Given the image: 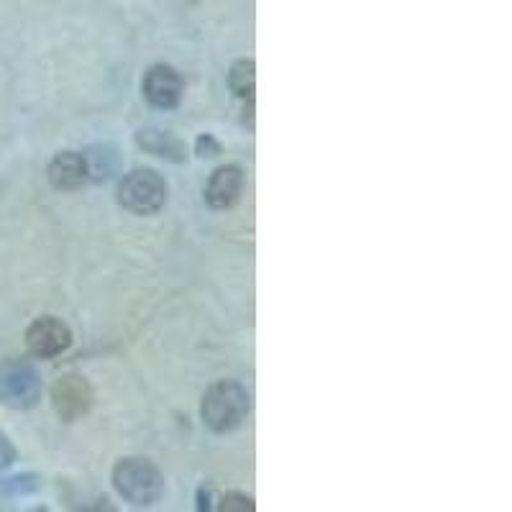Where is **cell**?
<instances>
[{"instance_id": "cell-11", "label": "cell", "mask_w": 512, "mask_h": 512, "mask_svg": "<svg viewBox=\"0 0 512 512\" xmlns=\"http://www.w3.org/2000/svg\"><path fill=\"white\" fill-rule=\"evenodd\" d=\"M82 157H85V164H88V180L93 182L111 180L118 172V167H121V157H118L116 146L111 144L90 146Z\"/></svg>"}, {"instance_id": "cell-9", "label": "cell", "mask_w": 512, "mask_h": 512, "mask_svg": "<svg viewBox=\"0 0 512 512\" xmlns=\"http://www.w3.org/2000/svg\"><path fill=\"white\" fill-rule=\"evenodd\" d=\"M47 177L54 190H80L88 182V164L80 152H59L49 162Z\"/></svg>"}, {"instance_id": "cell-3", "label": "cell", "mask_w": 512, "mask_h": 512, "mask_svg": "<svg viewBox=\"0 0 512 512\" xmlns=\"http://www.w3.org/2000/svg\"><path fill=\"white\" fill-rule=\"evenodd\" d=\"M169 187L157 169H134L118 185V203L134 216H154L167 205Z\"/></svg>"}, {"instance_id": "cell-2", "label": "cell", "mask_w": 512, "mask_h": 512, "mask_svg": "<svg viewBox=\"0 0 512 512\" xmlns=\"http://www.w3.org/2000/svg\"><path fill=\"white\" fill-rule=\"evenodd\" d=\"M113 487L134 507H152L164 495V477L157 466L141 456H128L113 466Z\"/></svg>"}, {"instance_id": "cell-12", "label": "cell", "mask_w": 512, "mask_h": 512, "mask_svg": "<svg viewBox=\"0 0 512 512\" xmlns=\"http://www.w3.org/2000/svg\"><path fill=\"white\" fill-rule=\"evenodd\" d=\"M254 85H256V67L251 59H239L231 64L228 70V88L236 98L241 100H254Z\"/></svg>"}, {"instance_id": "cell-4", "label": "cell", "mask_w": 512, "mask_h": 512, "mask_svg": "<svg viewBox=\"0 0 512 512\" xmlns=\"http://www.w3.org/2000/svg\"><path fill=\"white\" fill-rule=\"evenodd\" d=\"M41 400V377L26 359L0 361V402L11 410H31Z\"/></svg>"}, {"instance_id": "cell-15", "label": "cell", "mask_w": 512, "mask_h": 512, "mask_svg": "<svg viewBox=\"0 0 512 512\" xmlns=\"http://www.w3.org/2000/svg\"><path fill=\"white\" fill-rule=\"evenodd\" d=\"M195 152H198V157L203 159L218 157V154H221V141H218L213 134H200L198 141H195Z\"/></svg>"}, {"instance_id": "cell-7", "label": "cell", "mask_w": 512, "mask_h": 512, "mask_svg": "<svg viewBox=\"0 0 512 512\" xmlns=\"http://www.w3.org/2000/svg\"><path fill=\"white\" fill-rule=\"evenodd\" d=\"M52 405L59 418L72 423V420L88 413L90 405H93V387L80 374H62L52 384Z\"/></svg>"}, {"instance_id": "cell-8", "label": "cell", "mask_w": 512, "mask_h": 512, "mask_svg": "<svg viewBox=\"0 0 512 512\" xmlns=\"http://www.w3.org/2000/svg\"><path fill=\"white\" fill-rule=\"evenodd\" d=\"M246 187V169L241 164H223L205 185V200L213 210H228L239 203Z\"/></svg>"}, {"instance_id": "cell-5", "label": "cell", "mask_w": 512, "mask_h": 512, "mask_svg": "<svg viewBox=\"0 0 512 512\" xmlns=\"http://www.w3.org/2000/svg\"><path fill=\"white\" fill-rule=\"evenodd\" d=\"M72 346V331L57 315H41L26 328V349L36 359H57Z\"/></svg>"}, {"instance_id": "cell-10", "label": "cell", "mask_w": 512, "mask_h": 512, "mask_svg": "<svg viewBox=\"0 0 512 512\" xmlns=\"http://www.w3.org/2000/svg\"><path fill=\"white\" fill-rule=\"evenodd\" d=\"M136 146L144 149L146 154L152 157L167 159V162L182 164L187 162V144L182 139H177L175 134L162 131V128H141L139 134L134 136Z\"/></svg>"}, {"instance_id": "cell-6", "label": "cell", "mask_w": 512, "mask_h": 512, "mask_svg": "<svg viewBox=\"0 0 512 512\" xmlns=\"http://www.w3.org/2000/svg\"><path fill=\"white\" fill-rule=\"evenodd\" d=\"M141 93H144L146 103L159 108V111H172L177 108L185 93V80H182L180 72L169 64H152L149 70L144 72V80H141Z\"/></svg>"}, {"instance_id": "cell-16", "label": "cell", "mask_w": 512, "mask_h": 512, "mask_svg": "<svg viewBox=\"0 0 512 512\" xmlns=\"http://www.w3.org/2000/svg\"><path fill=\"white\" fill-rule=\"evenodd\" d=\"M13 461H16V448H13V443L8 441L6 433H0V469L11 466Z\"/></svg>"}, {"instance_id": "cell-14", "label": "cell", "mask_w": 512, "mask_h": 512, "mask_svg": "<svg viewBox=\"0 0 512 512\" xmlns=\"http://www.w3.org/2000/svg\"><path fill=\"white\" fill-rule=\"evenodd\" d=\"M218 507L223 512H254V500L249 495H244V492H226Z\"/></svg>"}, {"instance_id": "cell-1", "label": "cell", "mask_w": 512, "mask_h": 512, "mask_svg": "<svg viewBox=\"0 0 512 512\" xmlns=\"http://www.w3.org/2000/svg\"><path fill=\"white\" fill-rule=\"evenodd\" d=\"M251 410V395L236 379H218L205 390L200 418L213 433H233L244 425Z\"/></svg>"}, {"instance_id": "cell-13", "label": "cell", "mask_w": 512, "mask_h": 512, "mask_svg": "<svg viewBox=\"0 0 512 512\" xmlns=\"http://www.w3.org/2000/svg\"><path fill=\"white\" fill-rule=\"evenodd\" d=\"M39 487H41V482H39V477H34V474H18V477L3 479V482H0V492H3V495H11V497L31 495V492H36Z\"/></svg>"}]
</instances>
